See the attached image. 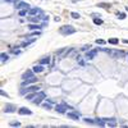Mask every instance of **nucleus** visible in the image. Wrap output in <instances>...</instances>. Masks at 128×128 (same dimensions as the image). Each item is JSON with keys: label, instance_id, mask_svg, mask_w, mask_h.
<instances>
[{"label": "nucleus", "instance_id": "1", "mask_svg": "<svg viewBox=\"0 0 128 128\" xmlns=\"http://www.w3.org/2000/svg\"><path fill=\"white\" fill-rule=\"evenodd\" d=\"M59 32H60L63 36H69V35H72V34H74V32H76V28H74L73 26L67 24V26L60 27V28H59Z\"/></svg>", "mask_w": 128, "mask_h": 128}, {"label": "nucleus", "instance_id": "2", "mask_svg": "<svg viewBox=\"0 0 128 128\" xmlns=\"http://www.w3.org/2000/svg\"><path fill=\"white\" fill-rule=\"evenodd\" d=\"M104 51H106L108 54H110L114 59H119V58H123L126 55V52L124 51H113V50H108V49H101Z\"/></svg>", "mask_w": 128, "mask_h": 128}, {"label": "nucleus", "instance_id": "3", "mask_svg": "<svg viewBox=\"0 0 128 128\" xmlns=\"http://www.w3.org/2000/svg\"><path fill=\"white\" fill-rule=\"evenodd\" d=\"M68 109H70V106H69L67 102H60V104L56 105V108H55V110H56L58 113H60V114H64Z\"/></svg>", "mask_w": 128, "mask_h": 128}, {"label": "nucleus", "instance_id": "4", "mask_svg": "<svg viewBox=\"0 0 128 128\" xmlns=\"http://www.w3.org/2000/svg\"><path fill=\"white\" fill-rule=\"evenodd\" d=\"M37 90H40V86H28L26 88H22V90L19 91V94L20 95H26L28 92H36Z\"/></svg>", "mask_w": 128, "mask_h": 128}, {"label": "nucleus", "instance_id": "5", "mask_svg": "<svg viewBox=\"0 0 128 128\" xmlns=\"http://www.w3.org/2000/svg\"><path fill=\"white\" fill-rule=\"evenodd\" d=\"M46 99V94L44 92V91H41V92H38L37 95H36V98L34 99V104L35 105H38L42 100H45Z\"/></svg>", "mask_w": 128, "mask_h": 128}, {"label": "nucleus", "instance_id": "6", "mask_svg": "<svg viewBox=\"0 0 128 128\" xmlns=\"http://www.w3.org/2000/svg\"><path fill=\"white\" fill-rule=\"evenodd\" d=\"M67 116L69 119H73V120H78L80 119V113L77 112V110H73V112H69L68 114H67Z\"/></svg>", "mask_w": 128, "mask_h": 128}, {"label": "nucleus", "instance_id": "7", "mask_svg": "<svg viewBox=\"0 0 128 128\" xmlns=\"http://www.w3.org/2000/svg\"><path fill=\"white\" fill-rule=\"evenodd\" d=\"M16 8L17 9H30L31 6H30V4H27L24 2H18V3H16Z\"/></svg>", "mask_w": 128, "mask_h": 128}, {"label": "nucleus", "instance_id": "8", "mask_svg": "<svg viewBox=\"0 0 128 128\" xmlns=\"http://www.w3.org/2000/svg\"><path fill=\"white\" fill-rule=\"evenodd\" d=\"M96 54H98V49H94V50H90V51H87L86 52V58L87 59H94L95 56H96Z\"/></svg>", "mask_w": 128, "mask_h": 128}, {"label": "nucleus", "instance_id": "9", "mask_svg": "<svg viewBox=\"0 0 128 128\" xmlns=\"http://www.w3.org/2000/svg\"><path fill=\"white\" fill-rule=\"evenodd\" d=\"M18 113H19L20 115H31V114H32V112H31L28 108H24V106H23V108H19V109H18Z\"/></svg>", "mask_w": 128, "mask_h": 128}, {"label": "nucleus", "instance_id": "10", "mask_svg": "<svg viewBox=\"0 0 128 128\" xmlns=\"http://www.w3.org/2000/svg\"><path fill=\"white\" fill-rule=\"evenodd\" d=\"M35 82H37V78L34 76V77H30L28 80H24L23 81V86H30L31 83H35Z\"/></svg>", "mask_w": 128, "mask_h": 128}, {"label": "nucleus", "instance_id": "11", "mask_svg": "<svg viewBox=\"0 0 128 128\" xmlns=\"http://www.w3.org/2000/svg\"><path fill=\"white\" fill-rule=\"evenodd\" d=\"M36 14H41V10L38 8H31V9H28V16H36Z\"/></svg>", "mask_w": 128, "mask_h": 128}, {"label": "nucleus", "instance_id": "12", "mask_svg": "<svg viewBox=\"0 0 128 128\" xmlns=\"http://www.w3.org/2000/svg\"><path fill=\"white\" fill-rule=\"evenodd\" d=\"M17 110V108H16V106L13 105V104H8L6 106H5V113H13V112H16Z\"/></svg>", "mask_w": 128, "mask_h": 128}, {"label": "nucleus", "instance_id": "13", "mask_svg": "<svg viewBox=\"0 0 128 128\" xmlns=\"http://www.w3.org/2000/svg\"><path fill=\"white\" fill-rule=\"evenodd\" d=\"M34 70H27V72H24L23 74H22V80H27V78H30V77H34Z\"/></svg>", "mask_w": 128, "mask_h": 128}, {"label": "nucleus", "instance_id": "14", "mask_svg": "<svg viewBox=\"0 0 128 128\" xmlns=\"http://www.w3.org/2000/svg\"><path fill=\"white\" fill-rule=\"evenodd\" d=\"M41 19H42V18H40L38 16H37V17H35V16H30V18H28V20H30V22H32V23H38Z\"/></svg>", "mask_w": 128, "mask_h": 128}, {"label": "nucleus", "instance_id": "15", "mask_svg": "<svg viewBox=\"0 0 128 128\" xmlns=\"http://www.w3.org/2000/svg\"><path fill=\"white\" fill-rule=\"evenodd\" d=\"M105 123L108 124V126H110V127H116V122H115L114 118H112V119H105Z\"/></svg>", "mask_w": 128, "mask_h": 128}, {"label": "nucleus", "instance_id": "16", "mask_svg": "<svg viewBox=\"0 0 128 128\" xmlns=\"http://www.w3.org/2000/svg\"><path fill=\"white\" fill-rule=\"evenodd\" d=\"M52 104H54V101H52V100H48V102H45V104H42V108H44V109H51V106H52Z\"/></svg>", "mask_w": 128, "mask_h": 128}, {"label": "nucleus", "instance_id": "17", "mask_svg": "<svg viewBox=\"0 0 128 128\" xmlns=\"http://www.w3.org/2000/svg\"><path fill=\"white\" fill-rule=\"evenodd\" d=\"M32 70H34L35 73H41L42 70H44V67H42V64H40V66H35L34 68H32Z\"/></svg>", "mask_w": 128, "mask_h": 128}, {"label": "nucleus", "instance_id": "18", "mask_svg": "<svg viewBox=\"0 0 128 128\" xmlns=\"http://www.w3.org/2000/svg\"><path fill=\"white\" fill-rule=\"evenodd\" d=\"M40 28H41L40 24H28V30H31V31H37Z\"/></svg>", "mask_w": 128, "mask_h": 128}, {"label": "nucleus", "instance_id": "19", "mask_svg": "<svg viewBox=\"0 0 128 128\" xmlns=\"http://www.w3.org/2000/svg\"><path fill=\"white\" fill-rule=\"evenodd\" d=\"M95 123H96V124H99L100 127H105V126H106L105 119H96V120H95Z\"/></svg>", "mask_w": 128, "mask_h": 128}, {"label": "nucleus", "instance_id": "20", "mask_svg": "<svg viewBox=\"0 0 128 128\" xmlns=\"http://www.w3.org/2000/svg\"><path fill=\"white\" fill-rule=\"evenodd\" d=\"M50 63V56H45L40 60V64H49Z\"/></svg>", "mask_w": 128, "mask_h": 128}, {"label": "nucleus", "instance_id": "21", "mask_svg": "<svg viewBox=\"0 0 128 128\" xmlns=\"http://www.w3.org/2000/svg\"><path fill=\"white\" fill-rule=\"evenodd\" d=\"M118 42H119V40H118V38H115V37L109 38V44H112V45H116Z\"/></svg>", "mask_w": 128, "mask_h": 128}, {"label": "nucleus", "instance_id": "22", "mask_svg": "<svg viewBox=\"0 0 128 128\" xmlns=\"http://www.w3.org/2000/svg\"><path fill=\"white\" fill-rule=\"evenodd\" d=\"M35 41H36V38H31V40H27V41H24L23 44H22V46H27V45L32 44V42H35Z\"/></svg>", "mask_w": 128, "mask_h": 128}, {"label": "nucleus", "instance_id": "23", "mask_svg": "<svg viewBox=\"0 0 128 128\" xmlns=\"http://www.w3.org/2000/svg\"><path fill=\"white\" fill-rule=\"evenodd\" d=\"M0 58H2V62H6V60L9 59V55H8V54H5V52H2Z\"/></svg>", "mask_w": 128, "mask_h": 128}, {"label": "nucleus", "instance_id": "24", "mask_svg": "<svg viewBox=\"0 0 128 128\" xmlns=\"http://www.w3.org/2000/svg\"><path fill=\"white\" fill-rule=\"evenodd\" d=\"M36 92H30V95H27V100H32V99H35L36 98Z\"/></svg>", "mask_w": 128, "mask_h": 128}, {"label": "nucleus", "instance_id": "25", "mask_svg": "<svg viewBox=\"0 0 128 128\" xmlns=\"http://www.w3.org/2000/svg\"><path fill=\"white\" fill-rule=\"evenodd\" d=\"M70 17H72L73 19H78V18H81L80 13H76V12H72V13H70Z\"/></svg>", "mask_w": 128, "mask_h": 128}, {"label": "nucleus", "instance_id": "26", "mask_svg": "<svg viewBox=\"0 0 128 128\" xmlns=\"http://www.w3.org/2000/svg\"><path fill=\"white\" fill-rule=\"evenodd\" d=\"M94 23H95V24H99V26H100V24H102V19L95 18V19H94Z\"/></svg>", "mask_w": 128, "mask_h": 128}, {"label": "nucleus", "instance_id": "27", "mask_svg": "<svg viewBox=\"0 0 128 128\" xmlns=\"http://www.w3.org/2000/svg\"><path fill=\"white\" fill-rule=\"evenodd\" d=\"M28 13V9H24V10H20V12H19V16L20 17H23V16H26Z\"/></svg>", "mask_w": 128, "mask_h": 128}, {"label": "nucleus", "instance_id": "28", "mask_svg": "<svg viewBox=\"0 0 128 128\" xmlns=\"http://www.w3.org/2000/svg\"><path fill=\"white\" fill-rule=\"evenodd\" d=\"M83 120L86 122V123H90V124H94V123H95V120H94V119H90V118H84Z\"/></svg>", "mask_w": 128, "mask_h": 128}, {"label": "nucleus", "instance_id": "29", "mask_svg": "<svg viewBox=\"0 0 128 128\" xmlns=\"http://www.w3.org/2000/svg\"><path fill=\"white\" fill-rule=\"evenodd\" d=\"M99 6H100V8H110V4H105V3H101V4H99Z\"/></svg>", "mask_w": 128, "mask_h": 128}, {"label": "nucleus", "instance_id": "30", "mask_svg": "<svg viewBox=\"0 0 128 128\" xmlns=\"http://www.w3.org/2000/svg\"><path fill=\"white\" fill-rule=\"evenodd\" d=\"M10 126H12V127H19L20 123L19 122H12V123H10Z\"/></svg>", "mask_w": 128, "mask_h": 128}, {"label": "nucleus", "instance_id": "31", "mask_svg": "<svg viewBox=\"0 0 128 128\" xmlns=\"http://www.w3.org/2000/svg\"><path fill=\"white\" fill-rule=\"evenodd\" d=\"M118 17H119V19H124V18H126V14H124V13H120Z\"/></svg>", "mask_w": 128, "mask_h": 128}, {"label": "nucleus", "instance_id": "32", "mask_svg": "<svg viewBox=\"0 0 128 128\" xmlns=\"http://www.w3.org/2000/svg\"><path fill=\"white\" fill-rule=\"evenodd\" d=\"M104 42H105L104 40H96V44H100V45H102Z\"/></svg>", "mask_w": 128, "mask_h": 128}, {"label": "nucleus", "instance_id": "33", "mask_svg": "<svg viewBox=\"0 0 128 128\" xmlns=\"http://www.w3.org/2000/svg\"><path fill=\"white\" fill-rule=\"evenodd\" d=\"M0 94H2V96H6V98H8V95H6V94H5V92L3 91V90H2V91H0Z\"/></svg>", "mask_w": 128, "mask_h": 128}, {"label": "nucleus", "instance_id": "34", "mask_svg": "<svg viewBox=\"0 0 128 128\" xmlns=\"http://www.w3.org/2000/svg\"><path fill=\"white\" fill-rule=\"evenodd\" d=\"M123 42L124 44H128V40H123Z\"/></svg>", "mask_w": 128, "mask_h": 128}, {"label": "nucleus", "instance_id": "35", "mask_svg": "<svg viewBox=\"0 0 128 128\" xmlns=\"http://www.w3.org/2000/svg\"><path fill=\"white\" fill-rule=\"evenodd\" d=\"M126 10H127V12H128V6H126Z\"/></svg>", "mask_w": 128, "mask_h": 128}]
</instances>
